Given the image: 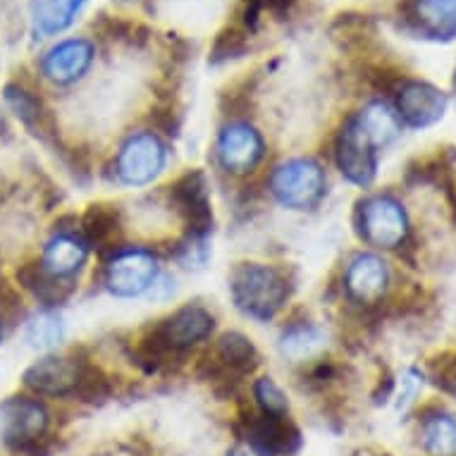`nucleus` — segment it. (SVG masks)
Here are the masks:
<instances>
[{"instance_id":"nucleus-1","label":"nucleus","mask_w":456,"mask_h":456,"mask_svg":"<svg viewBox=\"0 0 456 456\" xmlns=\"http://www.w3.org/2000/svg\"><path fill=\"white\" fill-rule=\"evenodd\" d=\"M48 411L38 399L10 396L0 404V440L15 454H48Z\"/></svg>"},{"instance_id":"nucleus-2","label":"nucleus","mask_w":456,"mask_h":456,"mask_svg":"<svg viewBox=\"0 0 456 456\" xmlns=\"http://www.w3.org/2000/svg\"><path fill=\"white\" fill-rule=\"evenodd\" d=\"M230 289H232L234 304L258 321L273 318L289 297L287 277L280 270L258 265V263H247L234 270Z\"/></svg>"},{"instance_id":"nucleus-3","label":"nucleus","mask_w":456,"mask_h":456,"mask_svg":"<svg viewBox=\"0 0 456 456\" xmlns=\"http://www.w3.org/2000/svg\"><path fill=\"white\" fill-rule=\"evenodd\" d=\"M270 191L287 208H314L325 194V175L314 160H289L270 175Z\"/></svg>"},{"instance_id":"nucleus-4","label":"nucleus","mask_w":456,"mask_h":456,"mask_svg":"<svg viewBox=\"0 0 456 456\" xmlns=\"http://www.w3.org/2000/svg\"><path fill=\"white\" fill-rule=\"evenodd\" d=\"M165 167V146L153 134L129 136L118 156V175L125 184L142 187L160 175Z\"/></svg>"},{"instance_id":"nucleus-5","label":"nucleus","mask_w":456,"mask_h":456,"mask_svg":"<svg viewBox=\"0 0 456 456\" xmlns=\"http://www.w3.org/2000/svg\"><path fill=\"white\" fill-rule=\"evenodd\" d=\"M170 199L177 213L187 220L189 234L206 240V234L213 230V208H210L208 182L203 173L191 170L180 177L170 187Z\"/></svg>"},{"instance_id":"nucleus-6","label":"nucleus","mask_w":456,"mask_h":456,"mask_svg":"<svg viewBox=\"0 0 456 456\" xmlns=\"http://www.w3.org/2000/svg\"><path fill=\"white\" fill-rule=\"evenodd\" d=\"M156 275L158 265L153 254L132 248V251H120L112 258L105 270V284L118 297H139L153 287Z\"/></svg>"},{"instance_id":"nucleus-7","label":"nucleus","mask_w":456,"mask_h":456,"mask_svg":"<svg viewBox=\"0 0 456 456\" xmlns=\"http://www.w3.org/2000/svg\"><path fill=\"white\" fill-rule=\"evenodd\" d=\"M361 230L375 247H402L406 237V216L389 196H375L361 206Z\"/></svg>"},{"instance_id":"nucleus-8","label":"nucleus","mask_w":456,"mask_h":456,"mask_svg":"<svg viewBox=\"0 0 456 456\" xmlns=\"http://www.w3.org/2000/svg\"><path fill=\"white\" fill-rule=\"evenodd\" d=\"M251 444L275 456H292L301 447L299 428L287 419V413H263L244 419Z\"/></svg>"},{"instance_id":"nucleus-9","label":"nucleus","mask_w":456,"mask_h":456,"mask_svg":"<svg viewBox=\"0 0 456 456\" xmlns=\"http://www.w3.org/2000/svg\"><path fill=\"white\" fill-rule=\"evenodd\" d=\"M217 158L227 173H251L263 158V139L254 127L234 122L223 129L217 139Z\"/></svg>"},{"instance_id":"nucleus-10","label":"nucleus","mask_w":456,"mask_h":456,"mask_svg":"<svg viewBox=\"0 0 456 456\" xmlns=\"http://www.w3.org/2000/svg\"><path fill=\"white\" fill-rule=\"evenodd\" d=\"M337 163L346 180L354 184H370L375 177V149L370 146L363 132L359 129L356 120H352L342 129L339 142H337Z\"/></svg>"},{"instance_id":"nucleus-11","label":"nucleus","mask_w":456,"mask_h":456,"mask_svg":"<svg viewBox=\"0 0 456 456\" xmlns=\"http://www.w3.org/2000/svg\"><path fill=\"white\" fill-rule=\"evenodd\" d=\"M79 363L82 361L45 356V359L37 361L34 366L27 368L24 385L44 396L72 395L77 387V380H79Z\"/></svg>"},{"instance_id":"nucleus-12","label":"nucleus","mask_w":456,"mask_h":456,"mask_svg":"<svg viewBox=\"0 0 456 456\" xmlns=\"http://www.w3.org/2000/svg\"><path fill=\"white\" fill-rule=\"evenodd\" d=\"M153 330L163 337L167 346L184 354L189 346L201 342L213 332V315L201 306H184L170 318L158 322Z\"/></svg>"},{"instance_id":"nucleus-13","label":"nucleus","mask_w":456,"mask_h":456,"mask_svg":"<svg viewBox=\"0 0 456 456\" xmlns=\"http://www.w3.org/2000/svg\"><path fill=\"white\" fill-rule=\"evenodd\" d=\"M91 61H94V48H91L89 41L72 38V41H62L53 51L45 53L44 62H41V72L51 82L69 84L79 79L89 69Z\"/></svg>"},{"instance_id":"nucleus-14","label":"nucleus","mask_w":456,"mask_h":456,"mask_svg":"<svg viewBox=\"0 0 456 456\" xmlns=\"http://www.w3.org/2000/svg\"><path fill=\"white\" fill-rule=\"evenodd\" d=\"M5 103L10 105V110L15 112L17 118L24 122V127L29 129L31 134L44 139V142H53L58 139V132H55V125H53V118L48 108L44 105V101L29 91L22 84H8L5 86Z\"/></svg>"},{"instance_id":"nucleus-15","label":"nucleus","mask_w":456,"mask_h":456,"mask_svg":"<svg viewBox=\"0 0 456 456\" xmlns=\"http://www.w3.org/2000/svg\"><path fill=\"white\" fill-rule=\"evenodd\" d=\"M387 287V268L375 256H356L346 268V289L361 304H373L385 294Z\"/></svg>"},{"instance_id":"nucleus-16","label":"nucleus","mask_w":456,"mask_h":456,"mask_svg":"<svg viewBox=\"0 0 456 456\" xmlns=\"http://www.w3.org/2000/svg\"><path fill=\"white\" fill-rule=\"evenodd\" d=\"M444 105V96L428 84H406L399 94V112L413 127H426L440 120Z\"/></svg>"},{"instance_id":"nucleus-17","label":"nucleus","mask_w":456,"mask_h":456,"mask_svg":"<svg viewBox=\"0 0 456 456\" xmlns=\"http://www.w3.org/2000/svg\"><path fill=\"white\" fill-rule=\"evenodd\" d=\"M17 282L31 292L45 306H61L69 299L75 282L69 277H55L45 273L41 263H27L17 270Z\"/></svg>"},{"instance_id":"nucleus-18","label":"nucleus","mask_w":456,"mask_h":456,"mask_svg":"<svg viewBox=\"0 0 456 456\" xmlns=\"http://www.w3.org/2000/svg\"><path fill=\"white\" fill-rule=\"evenodd\" d=\"M84 261H86V244L82 240H77L75 234L68 232L53 237L45 244L44 256H41L44 270L55 277H69L82 268Z\"/></svg>"},{"instance_id":"nucleus-19","label":"nucleus","mask_w":456,"mask_h":456,"mask_svg":"<svg viewBox=\"0 0 456 456\" xmlns=\"http://www.w3.org/2000/svg\"><path fill=\"white\" fill-rule=\"evenodd\" d=\"M82 230L91 247H112V241L120 240L122 234L120 210L115 208V206H108V203H96V206H91L82 220Z\"/></svg>"},{"instance_id":"nucleus-20","label":"nucleus","mask_w":456,"mask_h":456,"mask_svg":"<svg viewBox=\"0 0 456 456\" xmlns=\"http://www.w3.org/2000/svg\"><path fill=\"white\" fill-rule=\"evenodd\" d=\"M82 5L84 0H41L34 5V29L38 37H53L68 29Z\"/></svg>"},{"instance_id":"nucleus-21","label":"nucleus","mask_w":456,"mask_h":456,"mask_svg":"<svg viewBox=\"0 0 456 456\" xmlns=\"http://www.w3.org/2000/svg\"><path fill=\"white\" fill-rule=\"evenodd\" d=\"M217 359L223 361L224 366L230 368L234 375H240V378L251 373L258 366V361H261L256 346L251 345V339L241 335V332H227V335L220 337V342H217Z\"/></svg>"},{"instance_id":"nucleus-22","label":"nucleus","mask_w":456,"mask_h":456,"mask_svg":"<svg viewBox=\"0 0 456 456\" xmlns=\"http://www.w3.org/2000/svg\"><path fill=\"white\" fill-rule=\"evenodd\" d=\"M356 125H359V129L363 132V136L370 142L373 149L387 146V143L395 142V136L399 134L396 118L389 112V108L385 103L368 105L366 110L356 118Z\"/></svg>"},{"instance_id":"nucleus-23","label":"nucleus","mask_w":456,"mask_h":456,"mask_svg":"<svg viewBox=\"0 0 456 456\" xmlns=\"http://www.w3.org/2000/svg\"><path fill=\"white\" fill-rule=\"evenodd\" d=\"M322 346V332L311 322H297L282 332L280 339V349L284 356H289L294 361L311 359L314 354Z\"/></svg>"},{"instance_id":"nucleus-24","label":"nucleus","mask_w":456,"mask_h":456,"mask_svg":"<svg viewBox=\"0 0 456 456\" xmlns=\"http://www.w3.org/2000/svg\"><path fill=\"white\" fill-rule=\"evenodd\" d=\"M423 447L433 456H456V420L435 416L423 426Z\"/></svg>"},{"instance_id":"nucleus-25","label":"nucleus","mask_w":456,"mask_h":456,"mask_svg":"<svg viewBox=\"0 0 456 456\" xmlns=\"http://www.w3.org/2000/svg\"><path fill=\"white\" fill-rule=\"evenodd\" d=\"M72 395L79 399V402H86V404H103L108 402L112 395V385L108 380V375L101 370V368L91 366L86 361L79 363V380H77V387Z\"/></svg>"},{"instance_id":"nucleus-26","label":"nucleus","mask_w":456,"mask_h":456,"mask_svg":"<svg viewBox=\"0 0 456 456\" xmlns=\"http://www.w3.org/2000/svg\"><path fill=\"white\" fill-rule=\"evenodd\" d=\"M419 20L433 34H456V0H419Z\"/></svg>"},{"instance_id":"nucleus-27","label":"nucleus","mask_w":456,"mask_h":456,"mask_svg":"<svg viewBox=\"0 0 456 456\" xmlns=\"http://www.w3.org/2000/svg\"><path fill=\"white\" fill-rule=\"evenodd\" d=\"M62 322L58 315L48 314V311H44V314H38L37 318H31L29 322H27V342H29L31 346H38V349H48V346L58 345L62 339Z\"/></svg>"},{"instance_id":"nucleus-28","label":"nucleus","mask_w":456,"mask_h":456,"mask_svg":"<svg viewBox=\"0 0 456 456\" xmlns=\"http://www.w3.org/2000/svg\"><path fill=\"white\" fill-rule=\"evenodd\" d=\"M244 51H247V34L237 27H227L216 37V44L210 51V62L220 65V62L234 61V58H241Z\"/></svg>"},{"instance_id":"nucleus-29","label":"nucleus","mask_w":456,"mask_h":456,"mask_svg":"<svg viewBox=\"0 0 456 456\" xmlns=\"http://www.w3.org/2000/svg\"><path fill=\"white\" fill-rule=\"evenodd\" d=\"M254 395L263 413H287V406H289L287 404V396L270 378H263V380L256 382Z\"/></svg>"},{"instance_id":"nucleus-30","label":"nucleus","mask_w":456,"mask_h":456,"mask_svg":"<svg viewBox=\"0 0 456 456\" xmlns=\"http://www.w3.org/2000/svg\"><path fill=\"white\" fill-rule=\"evenodd\" d=\"M94 29H98L105 38H115V41H122L127 38L132 31H136L139 27L132 22H125L120 17H110V15H98V20L94 22Z\"/></svg>"},{"instance_id":"nucleus-31","label":"nucleus","mask_w":456,"mask_h":456,"mask_svg":"<svg viewBox=\"0 0 456 456\" xmlns=\"http://www.w3.org/2000/svg\"><path fill=\"white\" fill-rule=\"evenodd\" d=\"M294 3L297 0H247V24L254 27L256 20H258V12H263V10H270L275 15H284V12L292 10Z\"/></svg>"},{"instance_id":"nucleus-32","label":"nucleus","mask_w":456,"mask_h":456,"mask_svg":"<svg viewBox=\"0 0 456 456\" xmlns=\"http://www.w3.org/2000/svg\"><path fill=\"white\" fill-rule=\"evenodd\" d=\"M151 120H153V125H156L158 129H163L167 136L180 134V127H182L180 115H177L173 108H165V110H153Z\"/></svg>"},{"instance_id":"nucleus-33","label":"nucleus","mask_w":456,"mask_h":456,"mask_svg":"<svg viewBox=\"0 0 456 456\" xmlns=\"http://www.w3.org/2000/svg\"><path fill=\"white\" fill-rule=\"evenodd\" d=\"M227 456H261V454H258V449L244 447V444H241V447H234Z\"/></svg>"},{"instance_id":"nucleus-34","label":"nucleus","mask_w":456,"mask_h":456,"mask_svg":"<svg viewBox=\"0 0 456 456\" xmlns=\"http://www.w3.org/2000/svg\"><path fill=\"white\" fill-rule=\"evenodd\" d=\"M3 132H5V120H3V115H0V136H3Z\"/></svg>"}]
</instances>
